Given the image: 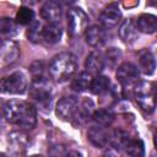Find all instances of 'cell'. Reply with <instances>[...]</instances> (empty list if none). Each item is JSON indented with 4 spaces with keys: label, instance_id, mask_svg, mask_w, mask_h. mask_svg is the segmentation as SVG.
Returning <instances> with one entry per match:
<instances>
[{
    "label": "cell",
    "instance_id": "6da1fadb",
    "mask_svg": "<svg viewBox=\"0 0 157 157\" xmlns=\"http://www.w3.org/2000/svg\"><path fill=\"white\" fill-rule=\"evenodd\" d=\"M4 118L6 121L25 129L34 128L37 123L36 108L21 99H11L4 104Z\"/></svg>",
    "mask_w": 157,
    "mask_h": 157
},
{
    "label": "cell",
    "instance_id": "7a4b0ae2",
    "mask_svg": "<svg viewBox=\"0 0 157 157\" xmlns=\"http://www.w3.org/2000/svg\"><path fill=\"white\" fill-rule=\"evenodd\" d=\"M77 60L72 53L64 52L55 55L49 64V75L56 82H64L69 80L76 71Z\"/></svg>",
    "mask_w": 157,
    "mask_h": 157
},
{
    "label": "cell",
    "instance_id": "3957f363",
    "mask_svg": "<svg viewBox=\"0 0 157 157\" xmlns=\"http://www.w3.org/2000/svg\"><path fill=\"white\" fill-rule=\"evenodd\" d=\"M135 99L141 110L147 114L153 113L156 107V87L153 82L142 81L135 85L134 87Z\"/></svg>",
    "mask_w": 157,
    "mask_h": 157
},
{
    "label": "cell",
    "instance_id": "277c9868",
    "mask_svg": "<svg viewBox=\"0 0 157 157\" xmlns=\"http://www.w3.org/2000/svg\"><path fill=\"white\" fill-rule=\"evenodd\" d=\"M28 86L27 77L22 71L12 72L0 80V92L7 94H22Z\"/></svg>",
    "mask_w": 157,
    "mask_h": 157
},
{
    "label": "cell",
    "instance_id": "5b68a950",
    "mask_svg": "<svg viewBox=\"0 0 157 157\" xmlns=\"http://www.w3.org/2000/svg\"><path fill=\"white\" fill-rule=\"evenodd\" d=\"M88 23V16L80 7H72L67 12V32L71 37L86 31Z\"/></svg>",
    "mask_w": 157,
    "mask_h": 157
},
{
    "label": "cell",
    "instance_id": "8992f818",
    "mask_svg": "<svg viewBox=\"0 0 157 157\" xmlns=\"http://www.w3.org/2000/svg\"><path fill=\"white\" fill-rule=\"evenodd\" d=\"M117 78L125 88L135 87L139 81V70L131 63H123L117 69Z\"/></svg>",
    "mask_w": 157,
    "mask_h": 157
},
{
    "label": "cell",
    "instance_id": "52a82bcc",
    "mask_svg": "<svg viewBox=\"0 0 157 157\" xmlns=\"http://www.w3.org/2000/svg\"><path fill=\"white\" fill-rule=\"evenodd\" d=\"M20 56L18 45L10 39L0 42V69L12 65Z\"/></svg>",
    "mask_w": 157,
    "mask_h": 157
},
{
    "label": "cell",
    "instance_id": "ba28073f",
    "mask_svg": "<svg viewBox=\"0 0 157 157\" xmlns=\"http://www.w3.org/2000/svg\"><path fill=\"white\" fill-rule=\"evenodd\" d=\"M121 18V12L115 4L108 5L99 15V26L104 29H110L114 28Z\"/></svg>",
    "mask_w": 157,
    "mask_h": 157
},
{
    "label": "cell",
    "instance_id": "9c48e42d",
    "mask_svg": "<svg viewBox=\"0 0 157 157\" xmlns=\"http://www.w3.org/2000/svg\"><path fill=\"white\" fill-rule=\"evenodd\" d=\"M78 101L75 97H64L61 98L55 108V113L56 115L63 119V120H69L72 119L77 108H78Z\"/></svg>",
    "mask_w": 157,
    "mask_h": 157
},
{
    "label": "cell",
    "instance_id": "30bf717a",
    "mask_svg": "<svg viewBox=\"0 0 157 157\" xmlns=\"http://www.w3.org/2000/svg\"><path fill=\"white\" fill-rule=\"evenodd\" d=\"M40 16L48 23H58L63 16V9L58 1H45L40 7Z\"/></svg>",
    "mask_w": 157,
    "mask_h": 157
},
{
    "label": "cell",
    "instance_id": "8fae6325",
    "mask_svg": "<svg viewBox=\"0 0 157 157\" xmlns=\"http://www.w3.org/2000/svg\"><path fill=\"white\" fill-rule=\"evenodd\" d=\"M85 39L86 43L93 48L101 47L105 42V29L98 25H93L85 31Z\"/></svg>",
    "mask_w": 157,
    "mask_h": 157
},
{
    "label": "cell",
    "instance_id": "7c38bea8",
    "mask_svg": "<svg viewBox=\"0 0 157 157\" xmlns=\"http://www.w3.org/2000/svg\"><path fill=\"white\" fill-rule=\"evenodd\" d=\"M31 94L39 103L49 102L50 101V86L48 85L47 80L33 81L32 87H31Z\"/></svg>",
    "mask_w": 157,
    "mask_h": 157
},
{
    "label": "cell",
    "instance_id": "4fadbf2b",
    "mask_svg": "<svg viewBox=\"0 0 157 157\" xmlns=\"http://www.w3.org/2000/svg\"><path fill=\"white\" fill-rule=\"evenodd\" d=\"M87 136H88V140L91 141V144L98 148L105 147L109 142V134L105 130V128H103V126H98V125L92 126L88 130Z\"/></svg>",
    "mask_w": 157,
    "mask_h": 157
},
{
    "label": "cell",
    "instance_id": "5bb4252c",
    "mask_svg": "<svg viewBox=\"0 0 157 157\" xmlns=\"http://www.w3.org/2000/svg\"><path fill=\"white\" fill-rule=\"evenodd\" d=\"M135 26L136 29L142 33H147V34L155 33L157 29V17L151 13H144L139 16Z\"/></svg>",
    "mask_w": 157,
    "mask_h": 157
},
{
    "label": "cell",
    "instance_id": "9a60e30c",
    "mask_svg": "<svg viewBox=\"0 0 157 157\" xmlns=\"http://www.w3.org/2000/svg\"><path fill=\"white\" fill-rule=\"evenodd\" d=\"M105 63H104V58L103 54L99 52H92L85 61V67L87 70L88 74H99L103 67H104Z\"/></svg>",
    "mask_w": 157,
    "mask_h": 157
},
{
    "label": "cell",
    "instance_id": "2e32d148",
    "mask_svg": "<svg viewBox=\"0 0 157 157\" xmlns=\"http://www.w3.org/2000/svg\"><path fill=\"white\" fill-rule=\"evenodd\" d=\"M118 32H119V37L125 43H131L137 37V29H136V26L131 18L124 20L121 22V25L119 26Z\"/></svg>",
    "mask_w": 157,
    "mask_h": 157
},
{
    "label": "cell",
    "instance_id": "e0dca14e",
    "mask_svg": "<svg viewBox=\"0 0 157 157\" xmlns=\"http://www.w3.org/2000/svg\"><path fill=\"white\" fill-rule=\"evenodd\" d=\"M63 31L56 23H48L42 28V40L48 44H55L61 39Z\"/></svg>",
    "mask_w": 157,
    "mask_h": 157
},
{
    "label": "cell",
    "instance_id": "ac0fdd59",
    "mask_svg": "<svg viewBox=\"0 0 157 157\" xmlns=\"http://www.w3.org/2000/svg\"><path fill=\"white\" fill-rule=\"evenodd\" d=\"M139 63H140V67H141L144 74L152 75L155 72L156 60H155V56H153V54L151 52H148V50L141 52L139 54Z\"/></svg>",
    "mask_w": 157,
    "mask_h": 157
},
{
    "label": "cell",
    "instance_id": "d6986e66",
    "mask_svg": "<svg viewBox=\"0 0 157 157\" xmlns=\"http://www.w3.org/2000/svg\"><path fill=\"white\" fill-rule=\"evenodd\" d=\"M92 114H93V103L90 99H85L82 102V104L78 105V108L74 115V119L78 124H83L90 118H92Z\"/></svg>",
    "mask_w": 157,
    "mask_h": 157
},
{
    "label": "cell",
    "instance_id": "ffe728a7",
    "mask_svg": "<svg viewBox=\"0 0 157 157\" xmlns=\"http://www.w3.org/2000/svg\"><path fill=\"white\" fill-rule=\"evenodd\" d=\"M92 119L93 121L98 125V126H109L113 120H114V114L112 110L109 109H98L96 112H93L92 114Z\"/></svg>",
    "mask_w": 157,
    "mask_h": 157
},
{
    "label": "cell",
    "instance_id": "44dd1931",
    "mask_svg": "<svg viewBox=\"0 0 157 157\" xmlns=\"http://www.w3.org/2000/svg\"><path fill=\"white\" fill-rule=\"evenodd\" d=\"M91 82H92V75L88 74L87 71H83L74 78V81L71 83V87L76 92H83V91L90 88Z\"/></svg>",
    "mask_w": 157,
    "mask_h": 157
},
{
    "label": "cell",
    "instance_id": "7402d4cb",
    "mask_svg": "<svg viewBox=\"0 0 157 157\" xmlns=\"http://www.w3.org/2000/svg\"><path fill=\"white\" fill-rule=\"evenodd\" d=\"M109 86H110L109 78L104 75H98L94 78H92L90 90L94 94H102V93H104L109 90Z\"/></svg>",
    "mask_w": 157,
    "mask_h": 157
},
{
    "label": "cell",
    "instance_id": "603a6c76",
    "mask_svg": "<svg viewBox=\"0 0 157 157\" xmlns=\"http://www.w3.org/2000/svg\"><path fill=\"white\" fill-rule=\"evenodd\" d=\"M130 137L128 135V132H125L121 129H117L113 131V134L109 136V142L110 145L115 148V150H121L125 148L126 144L129 142Z\"/></svg>",
    "mask_w": 157,
    "mask_h": 157
},
{
    "label": "cell",
    "instance_id": "cb8c5ba5",
    "mask_svg": "<svg viewBox=\"0 0 157 157\" xmlns=\"http://www.w3.org/2000/svg\"><path fill=\"white\" fill-rule=\"evenodd\" d=\"M124 150L130 157H144L145 156V145L140 139H135V140L130 139Z\"/></svg>",
    "mask_w": 157,
    "mask_h": 157
},
{
    "label": "cell",
    "instance_id": "d4e9b609",
    "mask_svg": "<svg viewBox=\"0 0 157 157\" xmlns=\"http://www.w3.org/2000/svg\"><path fill=\"white\" fill-rule=\"evenodd\" d=\"M17 32V23L10 17H0V34L11 37Z\"/></svg>",
    "mask_w": 157,
    "mask_h": 157
},
{
    "label": "cell",
    "instance_id": "484cf974",
    "mask_svg": "<svg viewBox=\"0 0 157 157\" xmlns=\"http://www.w3.org/2000/svg\"><path fill=\"white\" fill-rule=\"evenodd\" d=\"M33 18H34V12L32 9L29 7H26V6H22L18 9V11L16 12V18H15V22L17 25H29L33 22Z\"/></svg>",
    "mask_w": 157,
    "mask_h": 157
},
{
    "label": "cell",
    "instance_id": "4316f807",
    "mask_svg": "<svg viewBox=\"0 0 157 157\" xmlns=\"http://www.w3.org/2000/svg\"><path fill=\"white\" fill-rule=\"evenodd\" d=\"M42 28H43V26L40 22H38V21L33 22L27 32V38L33 43L40 42L42 40Z\"/></svg>",
    "mask_w": 157,
    "mask_h": 157
},
{
    "label": "cell",
    "instance_id": "83f0119b",
    "mask_svg": "<svg viewBox=\"0 0 157 157\" xmlns=\"http://www.w3.org/2000/svg\"><path fill=\"white\" fill-rule=\"evenodd\" d=\"M120 56H121V53L118 48H109L105 52V55H103L104 63L109 64V66H114L118 63V60L120 59Z\"/></svg>",
    "mask_w": 157,
    "mask_h": 157
},
{
    "label": "cell",
    "instance_id": "f1b7e54d",
    "mask_svg": "<svg viewBox=\"0 0 157 157\" xmlns=\"http://www.w3.org/2000/svg\"><path fill=\"white\" fill-rule=\"evenodd\" d=\"M29 70H31L32 80H33V81L45 80V77H44V75H43V71H44L43 63H40V61H36V63H33V64L31 65Z\"/></svg>",
    "mask_w": 157,
    "mask_h": 157
},
{
    "label": "cell",
    "instance_id": "f546056e",
    "mask_svg": "<svg viewBox=\"0 0 157 157\" xmlns=\"http://www.w3.org/2000/svg\"><path fill=\"white\" fill-rule=\"evenodd\" d=\"M64 157H82V156H81V153L77 152V151H70V152H66V153L64 155Z\"/></svg>",
    "mask_w": 157,
    "mask_h": 157
},
{
    "label": "cell",
    "instance_id": "4dcf8cb0",
    "mask_svg": "<svg viewBox=\"0 0 157 157\" xmlns=\"http://www.w3.org/2000/svg\"><path fill=\"white\" fill-rule=\"evenodd\" d=\"M29 157H43V156H40V155H32V156H29Z\"/></svg>",
    "mask_w": 157,
    "mask_h": 157
},
{
    "label": "cell",
    "instance_id": "1f68e13d",
    "mask_svg": "<svg viewBox=\"0 0 157 157\" xmlns=\"http://www.w3.org/2000/svg\"><path fill=\"white\" fill-rule=\"evenodd\" d=\"M0 157H7L5 153H0Z\"/></svg>",
    "mask_w": 157,
    "mask_h": 157
}]
</instances>
